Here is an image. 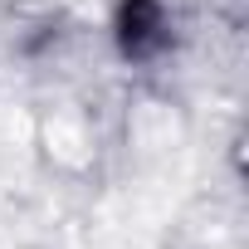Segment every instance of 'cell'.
<instances>
[{"label":"cell","mask_w":249,"mask_h":249,"mask_svg":"<svg viewBox=\"0 0 249 249\" xmlns=\"http://www.w3.org/2000/svg\"><path fill=\"white\" fill-rule=\"evenodd\" d=\"M157 30H161V5L157 0H127V5H122V49L127 54L142 59L152 49Z\"/></svg>","instance_id":"6da1fadb"}]
</instances>
